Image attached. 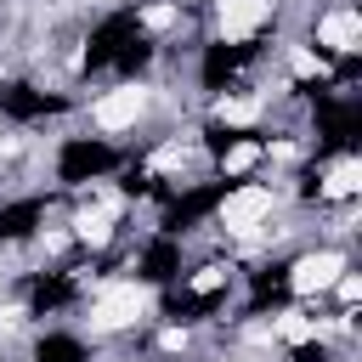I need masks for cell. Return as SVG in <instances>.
<instances>
[{"mask_svg":"<svg viewBox=\"0 0 362 362\" xmlns=\"http://www.w3.org/2000/svg\"><path fill=\"white\" fill-rule=\"evenodd\" d=\"M215 113H221V124H249V119H255V102H243V96H238V102H221Z\"/></svg>","mask_w":362,"mask_h":362,"instance_id":"30bf717a","label":"cell"},{"mask_svg":"<svg viewBox=\"0 0 362 362\" xmlns=\"http://www.w3.org/2000/svg\"><path fill=\"white\" fill-rule=\"evenodd\" d=\"M272 0H221V34L226 40H249L260 23H266Z\"/></svg>","mask_w":362,"mask_h":362,"instance_id":"5b68a950","label":"cell"},{"mask_svg":"<svg viewBox=\"0 0 362 362\" xmlns=\"http://www.w3.org/2000/svg\"><path fill=\"white\" fill-rule=\"evenodd\" d=\"M272 328H277V339H294V345H300V339H311V334H317V322H305V317H277V322H272Z\"/></svg>","mask_w":362,"mask_h":362,"instance_id":"9c48e42d","label":"cell"},{"mask_svg":"<svg viewBox=\"0 0 362 362\" xmlns=\"http://www.w3.org/2000/svg\"><path fill=\"white\" fill-rule=\"evenodd\" d=\"M74 232H79L85 243H107V215H90V209H85V215L74 221Z\"/></svg>","mask_w":362,"mask_h":362,"instance_id":"ba28073f","label":"cell"},{"mask_svg":"<svg viewBox=\"0 0 362 362\" xmlns=\"http://www.w3.org/2000/svg\"><path fill=\"white\" fill-rule=\"evenodd\" d=\"M147 23H153V28H170V23H175V6H153Z\"/></svg>","mask_w":362,"mask_h":362,"instance_id":"4fadbf2b","label":"cell"},{"mask_svg":"<svg viewBox=\"0 0 362 362\" xmlns=\"http://www.w3.org/2000/svg\"><path fill=\"white\" fill-rule=\"evenodd\" d=\"M339 272H345V260L334 255V249H322V255H305V260H294V294H317V288H328V283H339Z\"/></svg>","mask_w":362,"mask_h":362,"instance_id":"277c9868","label":"cell"},{"mask_svg":"<svg viewBox=\"0 0 362 362\" xmlns=\"http://www.w3.org/2000/svg\"><path fill=\"white\" fill-rule=\"evenodd\" d=\"M356 187H362V164H356V158H339V164L328 170V192H334V198H351Z\"/></svg>","mask_w":362,"mask_h":362,"instance_id":"52a82bcc","label":"cell"},{"mask_svg":"<svg viewBox=\"0 0 362 362\" xmlns=\"http://www.w3.org/2000/svg\"><path fill=\"white\" fill-rule=\"evenodd\" d=\"M255 158H260V147H249V141H243V147H232V153H226V170H232V175H243Z\"/></svg>","mask_w":362,"mask_h":362,"instance_id":"8fae6325","label":"cell"},{"mask_svg":"<svg viewBox=\"0 0 362 362\" xmlns=\"http://www.w3.org/2000/svg\"><path fill=\"white\" fill-rule=\"evenodd\" d=\"M141 107H147V90L119 85V90H107V96L96 102V124H102V130H124V124L141 119Z\"/></svg>","mask_w":362,"mask_h":362,"instance_id":"3957f363","label":"cell"},{"mask_svg":"<svg viewBox=\"0 0 362 362\" xmlns=\"http://www.w3.org/2000/svg\"><path fill=\"white\" fill-rule=\"evenodd\" d=\"M141 311H147V288L113 283V288H102V300L90 305V322H96V328H124V322H136Z\"/></svg>","mask_w":362,"mask_h":362,"instance_id":"6da1fadb","label":"cell"},{"mask_svg":"<svg viewBox=\"0 0 362 362\" xmlns=\"http://www.w3.org/2000/svg\"><path fill=\"white\" fill-rule=\"evenodd\" d=\"M288 68H294L300 79H311V74H322V62H317L311 51H294V57H288Z\"/></svg>","mask_w":362,"mask_h":362,"instance_id":"7c38bea8","label":"cell"},{"mask_svg":"<svg viewBox=\"0 0 362 362\" xmlns=\"http://www.w3.org/2000/svg\"><path fill=\"white\" fill-rule=\"evenodd\" d=\"M317 40L334 45V51H356V45H362V17H356V11H328L322 28H317Z\"/></svg>","mask_w":362,"mask_h":362,"instance_id":"8992f818","label":"cell"},{"mask_svg":"<svg viewBox=\"0 0 362 362\" xmlns=\"http://www.w3.org/2000/svg\"><path fill=\"white\" fill-rule=\"evenodd\" d=\"M266 215H272V192H266V187H238V192L226 198V209H221L226 232H255Z\"/></svg>","mask_w":362,"mask_h":362,"instance_id":"7a4b0ae2","label":"cell"},{"mask_svg":"<svg viewBox=\"0 0 362 362\" xmlns=\"http://www.w3.org/2000/svg\"><path fill=\"white\" fill-rule=\"evenodd\" d=\"M215 283H221V266H209V272H198V277H192V288H215Z\"/></svg>","mask_w":362,"mask_h":362,"instance_id":"5bb4252c","label":"cell"}]
</instances>
